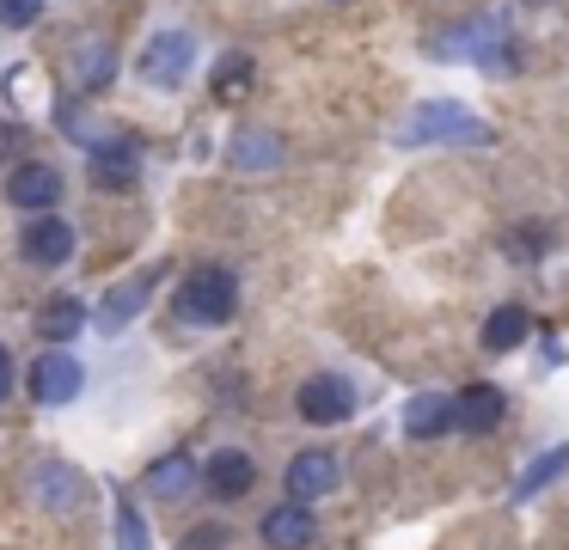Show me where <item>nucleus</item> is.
I'll return each mask as SVG.
<instances>
[{"label":"nucleus","mask_w":569,"mask_h":550,"mask_svg":"<svg viewBox=\"0 0 569 550\" xmlns=\"http://www.w3.org/2000/svg\"><path fill=\"white\" fill-rule=\"evenodd\" d=\"M178 318L184 324H227V318L239 312V281H233V269H221V263H202V269H190L184 281H178Z\"/></svg>","instance_id":"obj_1"},{"label":"nucleus","mask_w":569,"mask_h":550,"mask_svg":"<svg viewBox=\"0 0 569 550\" xmlns=\"http://www.w3.org/2000/svg\"><path fill=\"white\" fill-rule=\"evenodd\" d=\"M398 141L405 147H435V141H490V129H483L478 117H471L466 104H453V98H429V104L417 110V117L398 129Z\"/></svg>","instance_id":"obj_2"},{"label":"nucleus","mask_w":569,"mask_h":550,"mask_svg":"<svg viewBox=\"0 0 569 550\" xmlns=\"http://www.w3.org/2000/svg\"><path fill=\"white\" fill-rule=\"evenodd\" d=\"M190 68H197V43H190V31H153L148 49H141V80L160 86V92H178V86L190 80Z\"/></svg>","instance_id":"obj_3"},{"label":"nucleus","mask_w":569,"mask_h":550,"mask_svg":"<svg viewBox=\"0 0 569 550\" xmlns=\"http://www.w3.org/2000/svg\"><path fill=\"white\" fill-rule=\"evenodd\" d=\"M295 410L307 416L312 428L349 422V416H356V386H349L343 373H312V379H300V391H295Z\"/></svg>","instance_id":"obj_4"},{"label":"nucleus","mask_w":569,"mask_h":550,"mask_svg":"<svg viewBox=\"0 0 569 550\" xmlns=\"http://www.w3.org/2000/svg\"><path fill=\"white\" fill-rule=\"evenodd\" d=\"M68 80H74V92H87V98L111 92V80H117V49L104 43L99 31H80L74 49H68Z\"/></svg>","instance_id":"obj_5"},{"label":"nucleus","mask_w":569,"mask_h":550,"mask_svg":"<svg viewBox=\"0 0 569 550\" xmlns=\"http://www.w3.org/2000/svg\"><path fill=\"white\" fill-rule=\"evenodd\" d=\"M80 386H87V373H80V361H74L68 349H50L43 361H31V398H38L43 410H62V403H74Z\"/></svg>","instance_id":"obj_6"},{"label":"nucleus","mask_w":569,"mask_h":550,"mask_svg":"<svg viewBox=\"0 0 569 550\" xmlns=\"http://www.w3.org/2000/svg\"><path fill=\"white\" fill-rule=\"evenodd\" d=\"M337 483H343L337 452L307 447V452H295V459H288V501H319V496H331Z\"/></svg>","instance_id":"obj_7"},{"label":"nucleus","mask_w":569,"mask_h":550,"mask_svg":"<svg viewBox=\"0 0 569 550\" xmlns=\"http://www.w3.org/2000/svg\"><path fill=\"white\" fill-rule=\"evenodd\" d=\"M202 483H209V496L239 501V496H251V483H258V459H251L246 447H221L214 459H202Z\"/></svg>","instance_id":"obj_8"},{"label":"nucleus","mask_w":569,"mask_h":550,"mask_svg":"<svg viewBox=\"0 0 569 550\" xmlns=\"http://www.w3.org/2000/svg\"><path fill=\"white\" fill-rule=\"evenodd\" d=\"M19 251H26V263L56 269V263H68V257H74V227H68L62 214H38L26 227V239H19Z\"/></svg>","instance_id":"obj_9"},{"label":"nucleus","mask_w":569,"mask_h":550,"mask_svg":"<svg viewBox=\"0 0 569 550\" xmlns=\"http://www.w3.org/2000/svg\"><path fill=\"white\" fill-rule=\"evenodd\" d=\"M7 196H13V208H31V214H56V202H62V171L56 166H19L13 178H7Z\"/></svg>","instance_id":"obj_10"},{"label":"nucleus","mask_w":569,"mask_h":550,"mask_svg":"<svg viewBox=\"0 0 569 550\" xmlns=\"http://www.w3.org/2000/svg\"><path fill=\"white\" fill-rule=\"evenodd\" d=\"M319 538V520H312L307 501H282V508L263 513V544L270 550H307Z\"/></svg>","instance_id":"obj_11"},{"label":"nucleus","mask_w":569,"mask_h":550,"mask_svg":"<svg viewBox=\"0 0 569 550\" xmlns=\"http://www.w3.org/2000/svg\"><path fill=\"white\" fill-rule=\"evenodd\" d=\"M508 416V398L496 386H466L453 398V428H466V434H490V428H502Z\"/></svg>","instance_id":"obj_12"},{"label":"nucleus","mask_w":569,"mask_h":550,"mask_svg":"<svg viewBox=\"0 0 569 550\" xmlns=\"http://www.w3.org/2000/svg\"><path fill=\"white\" fill-rule=\"evenodd\" d=\"M136 178H141V147L136 141L92 147V183H99V190H129Z\"/></svg>","instance_id":"obj_13"},{"label":"nucleus","mask_w":569,"mask_h":550,"mask_svg":"<svg viewBox=\"0 0 569 550\" xmlns=\"http://www.w3.org/2000/svg\"><path fill=\"white\" fill-rule=\"evenodd\" d=\"M153 281H160V269H153V276H136V281H123V288H111V293H104V306H99L104 337H117V330H129V324H136V312L148 306Z\"/></svg>","instance_id":"obj_14"},{"label":"nucleus","mask_w":569,"mask_h":550,"mask_svg":"<svg viewBox=\"0 0 569 550\" xmlns=\"http://www.w3.org/2000/svg\"><path fill=\"white\" fill-rule=\"evenodd\" d=\"M197 489V459L190 452H166V459L148 464V496L153 501H184Z\"/></svg>","instance_id":"obj_15"},{"label":"nucleus","mask_w":569,"mask_h":550,"mask_svg":"<svg viewBox=\"0 0 569 550\" xmlns=\"http://www.w3.org/2000/svg\"><path fill=\"white\" fill-rule=\"evenodd\" d=\"M453 428V398H441V391H422V398L405 403V434L410 440H435Z\"/></svg>","instance_id":"obj_16"},{"label":"nucleus","mask_w":569,"mask_h":550,"mask_svg":"<svg viewBox=\"0 0 569 550\" xmlns=\"http://www.w3.org/2000/svg\"><path fill=\"white\" fill-rule=\"evenodd\" d=\"M227 153H233L239 171H276V166H282V134H270V129H239Z\"/></svg>","instance_id":"obj_17"},{"label":"nucleus","mask_w":569,"mask_h":550,"mask_svg":"<svg viewBox=\"0 0 569 550\" xmlns=\"http://www.w3.org/2000/svg\"><path fill=\"white\" fill-rule=\"evenodd\" d=\"M31 489H38L43 508H74L80 501V471L68 459H43L38 477H31Z\"/></svg>","instance_id":"obj_18"},{"label":"nucleus","mask_w":569,"mask_h":550,"mask_svg":"<svg viewBox=\"0 0 569 550\" xmlns=\"http://www.w3.org/2000/svg\"><path fill=\"white\" fill-rule=\"evenodd\" d=\"M563 471H569V447H545L539 459H532L527 471L515 477V501H532V496H539V489H551V483H557V477H563Z\"/></svg>","instance_id":"obj_19"},{"label":"nucleus","mask_w":569,"mask_h":550,"mask_svg":"<svg viewBox=\"0 0 569 550\" xmlns=\"http://www.w3.org/2000/svg\"><path fill=\"white\" fill-rule=\"evenodd\" d=\"M527 312H520V306H496L490 318H483V349L490 354H508V349H520V342H527Z\"/></svg>","instance_id":"obj_20"},{"label":"nucleus","mask_w":569,"mask_h":550,"mask_svg":"<svg viewBox=\"0 0 569 550\" xmlns=\"http://www.w3.org/2000/svg\"><path fill=\"white\" fill-rule=\"evenodd\" d=\"M80 324H87V306H80L74 293H56V300H50V306H43V312H38V330H43V337L56 342V349H62V342L74 337Z\"/></svg>","instance_id":"obj_21"},{"label":"nucleus","mask_w":569,"mask_h":550,"mask_svg":"<svg viewBox=\"0 0 569 550\" xmlns=\"http://www.w3.org/2000/svg\"><path fill=\"white\" fill-rule=\"evenodd\" d=\"M117 550H153L148 520H141V508H129V501H117Z\"/></svg>","instance_id":"obj_22"},{"label":"nucleus","mask_w":569,"mask_h":550,"mask_svg":"<svg viewBox=\"0 0 569 550\" xmlns=\"http://www.w3.org/2000/svg\"><path fill=\"white\" fill-rule=\"evenodd\" d=\"M251 86V61L246 56H227L221 68H214V98H239Z\"/></svg>","instance_id":"obj_23"},{"label":"nucleus","mask_w":569,"mask_h":550,"mask_svg":"<svg viewBox=\"0 0 569 550\" xmlns=\"http://www.w3.org/2000/svg\"><path fill=\"white\" fill-rule=\"evenodd\" d=\"M43 19V0H0V24L7 31H31Z\"/></svg>","instance_id":"obj_24"},{"label":"nucleus","mask_w":569,"mask_h":550,"mask_svg":"<svg viewBox=\"0 0 569 550\" xmlns=\"http://www.w3.org/2000/svg\"><path fill=\"white\" fill-rule=\"evenodd\" d=\"M178 550H227V526H197V532H184Z\"/></svg>","instance_id":"obj_25"},{"label":"nucleus","mask_w":569,"mask_h":550,"mask_svg":"<svg viewBox=\"0 0 569 550\" xmlns=\"http://www.w3.org/2000/svg\"><path fill=\"white\" fill-rule=\"evenodd\" d=\"M19 147H26V129H19V122H0V159L19 153Z\"/></svg>","instance_id":"obj_26"},{"label":"nucleus","mask_w":569,"mask_h":550,"mask_svg":"<svg viewBox=\"0 0 569 550\" xmlns=\"http://www.w3.org/2000/svg\"><path fill=\"white\" fill-rule=\"evenodd\" d=\"M7 391H13V354L0 349V403H7Z\"/></svg>","instance_id":"obj_27"}]
</instances>
